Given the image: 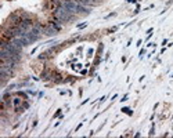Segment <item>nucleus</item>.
<instances>
[{
	"instance_id": "nucleus-1",
	"label": "nucleus",
	"mask_w": 173,
	"mask_h": 138,
	"mask_svg": "<svg viewBox=\"0 0 173 138\" xmlns=\"http://www.w3.org/2000/svg\"><path fill=\"white\" fill-rule=\"evenodd\" d=\"M54 17L58 19V21H71V19L73 18V14L71 13V11H68L65 7H62V6H60L57 10L54 11Z\"/></svg>"
}]
</instances>
